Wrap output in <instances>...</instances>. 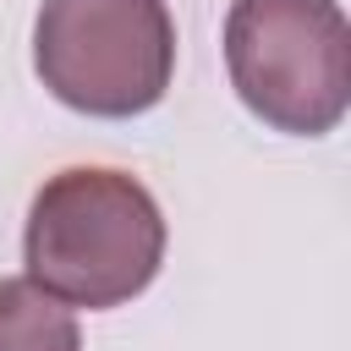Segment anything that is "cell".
I'll use <instances>...</instances> for the list:
<instances>
[{
  "mask_svg": "<svg viewBox=\"0 0 351 351\" xmlns=\"http://www.w3.org/2000/svg\"><path fill=\"white\" fill-rule=\"evenodd\" d=\"M33 71L66 110L99 121L143 115L176 77V16L165 0H44Z\"/></svg>",
  "mask_w": 351,
  "mask_h": 351,
  "instance_id": "obj_3",
  "label": "cell"
},
{
  "mask_svg": "<svg viewBox=\"0 0 351 351\" xmlns=\"http://www.w3.org/2000/svg\"><path fill=\"white\" fill-rule=\"evenodd\" d=\"M225 71L274 132L324 137L351 104V27L340 0H230Z\"/></svg>",
  "mask_w": 351,
  "mask_h": 351,
  "instance_id": "obj_2",
  "label": "cell"
},
{
  "mask_svg": "<svg viewBox=\"0 0 351 351\" xmlns=\"http://www.w3.org/2000/svg\"><path fill=\"white\" fill-rule=\"evenodd\" d=\"M0 351H82V329L44 285L0 280Z\"/></svg>",
  "mask_w": 351,
  "mask_h": 351,
  "instance_id": "obj_4",
  "label": "cell"
},
{
  "mask_svg": "<svg viewBox=\"0 0 351 351\" xmlns=\"http://www.w3.org/2000/svg\"><path fill=\"white\" fill-rule=\"evenodd\" d=\"M27 280L66 307H121L143 296L165 263V214L154 192L104 165L49 176L27 208Z\"/></svg>",
  "mask_w": 351,
  "mask_h": 351,
  "instance_id": "obj_1",
  "label": "cell"
}]
</instances>
